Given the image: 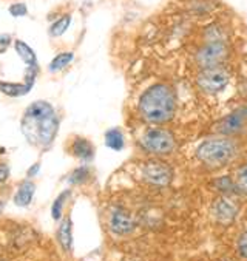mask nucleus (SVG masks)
Listing matches in <instances>:
<instances>
[{
    "label": "nucleus",
    "mask_w": 247,
    "mask_h": 261,
    "mask_svg": "<svg viewBox=\"0 0 247 261\" xmlns=\"http://www.w3.org/2000/svg\"><path fill=\"white\" fill-rule=\"evenodd\" d=\"M176 93L167 84H155L148 87L138 103L139 116L152 127H162L172 122L176 115Z\"/></svg>",
    "instance_id": "f257e3e1"
},
{
    "label": "nucleus",
    "mask_w": 247,
    "mask_h": 261,
    "mask_svg": "<svg viewBox=\"0 0 247 261\" xmlns=\"http://www.w3.org/2000/svg\"><path fill=\"white\" fill-rule=\"evenodd\" d=\"M59 128V119L51 103L36 100L26 109L22 119V132L34 147H48Z\"/></svg>",
    "instance_id": "f03ea898"
},
{
    "label": "nucleus",
    "mask_w": 247,
    "mask_h": 261,
    "mask_svg": "<svg viewBox=\"0 0 247 261\" xmlns=\"http://www.w3.org/2000/svg\"><path fill=\"white\" fill-rule=\"evenodd\" d=\"M239 151V144L236 138L213 135L206 138L196 147V160L209 167H223L230 164Z\"/></svg>",
    "instance_id": "7ed1b4c3"
},
{
    "label": "nucleus",
    "mask_w": 247,
    "mask_h": 261,
    "mask_svg": "<svg viewBox=\"0 0 247 261\" xmlns=\"http://www.w3.org/2000/svg\"><path fill=\"white\" fill-rule=\"evenodd\" d=\"M139 145L148 154L156 156V158H164V156H170L176 150L178 142L170 130L162 127H150L142 133Z\"/></svg>",
    "instance_id": "20e7f679"
},
{
    "label": "nucleus",
    "mask_w": 247,
    "mask_h": 261,
    "mask_svg": "<svg viewBox=\"0 0 247 261\" xmlns=\"http://www.w3.org/2000/svg\"><path fill=\"white\" fill-rule=\"evenodd\" d=\"M229 56V46L224 40H207L196 51L195 61L201 70L219 67Z\"/></svg>",
    "instance_id": "39448f33"
},
{
    "label": "nucleus",
    "mask_w": 247,
    "mask_h": 261,
    "mask_svg": "<svg viewBox=\"0 0 247 261\" xmlns=\"http://www.w3.org/2000/svg\"><path fill=\"white\" fill-rule=\"evenodd\" d=\"M230 82V73L223 67H212L200 70L196 76V85L206 94H218L227 88Z\"/></svg>",
    "instance_id": "423d86ee"
},
{
    "label": "nucleus",
    "mask_w": 247,
    "mask_h": 261,
    "mask_svg": "<svg viewBox=\"0 0 247 261\" xmlns=\"http://www.w3.org/2000/svg\"><path fill=\"white\" fill-rule=\"evenodd\" d=\"M141 175L142 179L152 187H158V189H164L169 187L173 179H175V172L173 169L159 160H150L142 164L141 167Z\"/></svg>",
    "instance_id": "0eeeda50"
},
{
    "label": "nucleus",
    "mask_w": 247,
    "mask_h": 261,
    "mask_svg": "<svg viewBox=\"0 0 247 261\" xmlns=\"http://www.w3.org/2000/svg\"><path fill=\"white\" fill-rule=\"evenodd\" d=\"M247 128V106H239L213 125V133L236 138Z\"/></svg>",
    "instance_id": "6e6552de"
},
{
    "label": "nucleus",
    "mask_w": 247,
    "mask_h": 261,
    "mask_svg": "<svg viewBox=\"0 0 247 261\" xmlns=\"http://www.w3.org/2000/svg\"><path fill=\"white\" fill-rule=\"evenodd\" d=\"M108 229L116 237H128L136 229L133 215L124 207H113L108 215Z\"/></svg>",
    "instance_id": "1a4fd4ad"
},
{
    "label": "nucleus",
    "mask_w": 247,
    "mask_h": 261,
    "mask_svg": "<svg viewBox=\"0 0 247 261\" xmlns=\"http://www.w3.org/2000/svg\"><path fill=\"white\" fill-rule=\"evenodd\" d=\"M210 212H212V217L216 223L219 224H230L236 220L238 217V204L233 201L232 196H216L212 202V207H210Z\"/></svg>",
    "instance_id": "9d476101"
},
{
    "label": "nucleus",
    "mask_w": 247,
    "mask_h": 261,
    "mask_svg": "<svg viewBox=\"0 0 247 261\" xmlns=\"http://www.w3.org/2000/svg\"><path fill=\"white\" fill-rule=\"evenodd\" d=\"M34 192H36V186L31 181H25L23 184H20V187L14 195V204L19 207H28L33 201Z\"/></svg>",
    "instance_id": "9b49d317"
},
{
    "label": "nucleus",
    "mask_w": 247,
    "mask_h": 261,
    "mask_svg": "<svg viewBox=\"0 0 247 261\" xmlns=\"http://www.w3.org/2000/svg\"><path fill=\"white\" fill-rule=\"evenodd\" d=\"M215 190L223 195V196H236L238 195V189H236V184H235V179L229 175L226 176H219L216 179L212 181Z\"/></svg>",
    "instance_id": "f8f14e48"
},
{
    "label": "nucleus",
    "mask_w": 247,
    "mask_h": 261,
    "mask_svg": "<svg viewBox=\"0 0 247 261\" xmlns=\"http://www.w3.org/2000/svg\"><path fill=\"white\" fill-rule=\"evenodd\" d=\"M58 240L62 246L64 250H71L73 247V223H71V218L67 217L62 224L59 226V230H58Z\"/></svg>",
    "instance_id": "ddd939ff"
},
{
    "label": "nucleus",
    "mask_w": 247,
    "mask_h": 261,
    "mask_svg": "<svg viewBox=\"0 0 247 261\" xmlns=\"http://www.w3.org/2000/svg\"><path fill=\"white\" fill-rule=\"evenodd\" d=\"M73 154L79 160L90 161L93 158V154H94L93 144L85 138H76L74 142H73Z\"/></svg>",
    "instance_id": "4468645a"
},
{
    "label": "nucleus",
    "mask_w": 247,
    "mask_h": 261,
    "mask_svg": "<svg viewBox=\"0 0 247 261\" xmlns=\"http://www.w3.org/2000/svg\"><path fill=\"white\" fill-rule=\"evenodd\" d=\"M105 144L107 147H110L112 150H122L125 145V138L122 135V132L119 128H112L105 133Z\"/></svg>",
    "instance_id": "2eb2a0df"
},
{
    "label": "nucleus",
    "mask_w": 247,
    "mask_h": 261,
    "mask_svg": "<svg viewBox=\"0 0 247 261\" xmlns=\"http://www.w3.org/2000/svg\"><path fill=\"white\" fill-rule=\"evenodd\" d=\"M16 51L19 53V56L31 67V68H37L36 65V55L33 53V49L22 40H16Z\"/></svg>",
    "instance_id": "dca6fc26"
},
{
    "label": "nucleus",
    "mask_w": 247,
    "mask_h": 261,
    "mask_svg": "<svg viewBox=\"0 0 247 261\" xmlns=\"http://www.w3.org/2000/svg\"><path fill=\"white\" fill-rule=\"evenodd\" d=\"M233 179L238 189V195L247 196V166H241L239 169H236Z\"/></svg>",
    "instance_id": "f3484780"
},
{
    "label": "nucleus",
    "mask_w": 247,
    "mask_h": 261,
    "mask_svg": "<svg viewBox=\"0 0 247 261\" xmlns=\"http://www.w3.org/2000/svg\"><path fill=\"white\" fill-rule=\"evenodd\" d=\"M73 53H61V55H58L53 61H51V64H49V71H53V73H56V71H61L62 68H65L71 61H73Z\"/></svg>",
    "instance_id": "a211bd4d"
},
{
    "label": "nucleus",
    "mask_w": 247,
    "mask_h": 261,
    "mask_svg": "<svg viewBox=\"0 0 247 261\" xmlns=\"http://www.w3.org/2000/svg\"><path fill=\"white\" fill-rule=\"evenodd\" d=\"M70 23H71V16L67 14V16H64V17H61L59 20H56V22L51 25V28H49V34H51L53 37L62 36V34L68 30Z\"/></svg>",
    "instance_id": "6ab92c4d"
},
{
    "label": "nucleus",
    "mask_w": 247,
    "mask_h": 261,
    "mask_svg": "<svg viewBox=\"0 0 247 261\" xmlns=\"http://www.w3.org/2000/svg\"><path fill=\"white\" fill-rule=\"evenodd\" d=\"M236 253L242 261H247V227L236 238Z\"/></svg>",
    "instance_id": "aec40b11"
},
{
    "label": "nucleus",
    "mask_w": 247,
    "mask_h": 261,
    "mask_svg": "<svg viewBox=\"0 0 247 261\" xmlns=\"http://www.w3.org/2000/svg\"><path fill=\"white\" fill-rule=\"evenodd\" d=\"M68 195H70V192H68V190H67V192H62V193L58 196V199L53 202V207H51V215H53V218H54V220H61V217H62V208H64V204H65V201H67Z\"/></svg>",
    "instance_id": "412c9836"
},
{
    "label": "nucleus",
    "mask_w": 247,
    "mask_h": 261,
    "mask_svg": "<svg viewBox=\"0 0 247 261\" xmlns=\"http://www.w3.org/2000/svg\"><path fill=\"white\" fill-rule=\"evenodd\" d=\"M88 176H90V172H88V169H85V167H80V169H76L73 173H71V176H70V184H84L87 179H88Z\"/></svg>",
    "instance_id": "4be33fe9"
},
{
    "label": "nucleus",
    "mask_w": 247,
    "mask_h": 261,
    "mask_svg": "<svg viewBox=\"0 0 247 261\" xmlns=\"http://www.w3.org/2000/svg\"><path fill=\"white\" fill-rule=\"evenodd\" d=\"M10 13H11V16H14V17H22V16H25V14L28 13V8H26L25 4H16V5H13V7L10 8Z\"/></svg>",
    "instance_id": "5701e85b"
},
{
    "label": "nucleus",
    "mask_w": 247,
    "mask_h": 261,
    "mask_svg": "<svg viewBox=\"0 0 247 261\" xmlns=\"http://www.w3.org/2000/svg\"><path fill=\"white\" fill-rule=\"evenodd\" d=\"M10 176V167L7 164H0V182L7 181Z\"/></svg>",
    "instance_id": "b1692460"
},
{
    "label": "nucleus",
    "mask_w": 247,
    "mask_h": 261,
    "mask_svg": "<svg viewBox=\"0 0 247 261\" xmlns=\"http://www.w3.org/2000/svg\"><path fill=\"white\" fill-rule=\"evenodd\" d=\"M39 167H40V164H36V166H33V167H31V169L28 170V175H30V176H33V175H36V173H37L36 170H37Z\"/></svg>",
    "instance_id": "393cba45"
},
{
    "label": "nucleus",
    "mask_w": 247,
    "mask_h": 261,
    "mask_svg": "<svg viewBox=\"0 0 247 261\" xmlns=\"http://www.w3.org/2000/svg\"><path fill=\"white\" fill-rule=\"evenodd\" d=\"M124 261H141V259H136V258H128V259H124Z\"/></svg>",
    "instance_id": "a878e982"
},
{
    "label": "nucleus",
    "mask_w": 247,
    "mask_h": 261,
    "mask_svg": "<svg viewBox=\"0 0 247 261\" xmlns=\"http://www.w3.org/2000/svg\"><path fill=\"white\" fill-rule=\"evenodd\" d=\"M2 208H4V202H0V211H2Z\"/></svg>",
    "instance_id": "bb28decb"
}]
</instances>
